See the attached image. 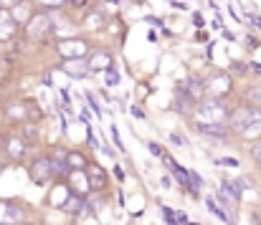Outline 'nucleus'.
Returning a JSON list of instances; mask_svg holds the SVG:
<instances>
[{
	"instance_id": "15",
	"label": "nucleus",
	"mask_w": 261,
	"mask_h": 225,
	"mask_svg": "<svg viewBox=\"0 0 261 225\" xmlns=\"http://www.w3.org/2000/svg\"><path fill=\"white\" fill-rule=\"evenodd\" d=\"M8 154H10L13 159L23 157V142H20V139H10V142H8Z\"/></svg>"
},
{
	"instance_id": "21",
	"label": "nucleus",
	"mask_w": 261,
	"mask_h": 225,
	"mask_svg": "<svg viewBox=\"0 0 261 225\" xmlns=\"http://www.w3.org/2000/svg\"><path fill=\"white\" fill-rule=\"evenodd\" d=\"M254 157L261 162V145H256V147H254Z\"/></svg>"
},
{
	"instance_id": "17",
	"label": "nucleus",
	"mask_w": 261,
	"mask_h": 225,
	"mask_svg": "<svg viewBox=\"0 0 261 225\" xmlns=\"http://www.w3.org/2000/svg\"><path fill=\"white\" fill-rule=\"evenodd\" d=\"M208 208H211L213 213H218V218H223V220H228V218H226V213H223V210H221V208H218V205H216L213 200H208Z\"/></svg>"
},
{
	"instance_id": "12",
	"label": "nucleus",
	"mask_w": 261,
	"mask_h": 225,
	"mask_svg": "<svg viewBox=\"0 0 261 225\" xmlns=\"http://www.w3.org/2000/svg\"><path fill=\"white\" fill-rule=\"evenodd\" d=\"M66 164H69L74 172H82V170H87L89 167L87 157H84V154H79V152H71V154L66 157Z\"/></svg>"
},
{
	"instance_id": "13",
	"label": "nucleus",
	"mask_w": 261,
	"mask_h": 225,
	"mask_svg": "<svg viewBox=\"0 0 261 225\" xmlns=\"http://www.w3.org/2000/svg\"><path fill=\"white\" fill-rule=\"evenodd\" d=\"M94 71H104V69H109L112 66V56L109 53H96L94 59H91V64H89Z\"/></svg>"
},
{
	"instance_id": "11",
	"label": "nucleus",
	"mask_w": 261,
	"mask_h": 225,
	"mask_svg": "<svg viewBox=\"0 0 261 225\" xmlns=\"http://www.w3.org/2000/svg\"><path fill=\"white\" fill-rule=\"evenodd\" d=\"M89 185H91L94 190H104V187H107V175H104L101 167L94 164V170L89 172Z\"/></svg>"
},
{
	"instance_id": "16",
	"label": "nucleus",
	"mask_w": 261,
	"mask_h": 225,
	"mask_svg": "<svg viewBox=\"0 0 261 225\" xmlns=\"http://www.w3.org/2000/svg\"><path fill=\"white\" fill-rule=\"evenodd\" d=\"M223 187H226V192H228L233 200H239V198H241V187H239V182H231V180H226V182H223Z\"/></svg>"
},
{
	"instance_id": "8",
	"label": "nucleus",
	"mask_w": 261,
	"mask_h": 225,
	"mask_svg": "<svg viewBox=\"0 0 261 225\" xmlns=\"http://www.w3.org/2000/svg\"><path fill=\"white\" fill-rule=\"evenodd\" d=\"M200 114L203 117H211V119H223L226 117V106L221 101H205L200 106Z\"/></svg>"
},
{
	"instance_id": "4",
	"label": "nucleus",
	"mask_w": 261,
	"mask_h": 225,
	"mask_svg": "<svg viewBox=\"0 0 261 225\" xmlns=\"http://www.w3.org/2000/svg\"><path fill=\"white\" fill-rule=\"evenodd\" d=\"M23 220V208L8 200H0V225H15Z\"/></svg>"
},
{
	"instance_id": "5",
	"label": "nucleus",
	"mask_w": 261,
	"mask_h": 225,
	"mask_svg": "<svg viewBox=\"0 0 261 225\" xmlns=\"http://www.w3.org/2000/svg\"><path fill=\"white\" fill-rule=\"evenodd\" d=\"M87 41H82V38H76V41H61L59 43V53L64 56V59H82L84 53H87Z\"/></svg>"
},
{
	"instance_id": "3",
	"label": "nucleus",
	"mask_w": 261,
	"mask_h": 225,
	"mask_svg": "<svg viewBox=\"0 0 261 225\" xmlns=\"http://www.w3.org/2000/svg\"><path fill=\"white\" fill-rule=\"evenodd\" d=\"M48 31H51V15H48V13L33 15V18L28 20V28H25V33H28L31 38H43Z\"/></svg>"
},
{
	"instance_id": "2",
	"label": "nucleus",
	"mask_w": 261,
	"mask_h": 225,
	"mask_svg": "<svg viewBox=\"0 0 261 225\" xmlns=\"http://www.w3.org/2000/svg\"><path fill=\"white\" fill-rule=\"evenodd\" d=\"M54 177V164L48 157H38L33 164H31V180L36 185H46L48 180Z\"/></svg>"
},
{
	"instance_id": "9",
	"label": "nucleus",
	"mask_w": 261,
	"mask_h": 225,
	"mask_svg": "<svg viewBox=\"0 0 261 225\" xmlns=\"http://www.w3.org/2000/svg\"><path fill=\"white\" fill-rule=\"evenodd\" d=\"M160 157H163V162H165V164H168V170H170V172H173L175 177H177V180H180V182H182V185H188V172H185V170H182V167H180V164H177V162H175L173 157H170V154H165V152H163V154H160Z\"/></svg>"
},
{
	"instance_id": "18",
	"label": "nucleus",
	"mask_w": 261,
	"mask_h": 225,
	"mask_svg": "<svg viewBox=\"0 0 261 225\" xmlns=\"http://www.w3.org/2000/svg\"><path fill=\"white\" fill-rule=\"evenodd\" d=\"M13 3H18V0H0V10H8V8H13Z\"/></svg>"
},
{
	"instance_id": "19",
	"label": "nucleus",
	"mask_w": 261,
	"mask_h": 225,
	"mask_svg": "<svg viewBox=\"0 0 261 225\" xmlns=\"http://www.w3.org/2000/svg\"><path fill=\"white\" fill-rule=\"evenodd\" d=\"M150 152H152V154H163V147H160V145H155V142H152V145H150Z\"/></svg>"
},
{
	"instance_id": "20",
	"label": "nucleus",
	"mask_w": 261,
	"mask_h": 225,
	"mask_svg": "<svg viewBox=\"0 0 261 225\" xmlns=\"http://www.w3.org/2000/svg\"><path fill=\"white\" fill-rule=\"evenodd\" d=\"M71 5H74V8H84V5H87V0H71Z\"/></svg>"
},
{
	"instance_id": "6",
	"label": "nucleus",
	"mask_w": 261,
	"mask_h": 225,
	"mask_svg": "<svg viewBox=\"0 0 261 225\" xmlns=\"http://www.w3.org/2000/svg\"><path fill=\"white\" fill-rule=\"evenodd\" d=\"M18 31V23H15V15L10 10H0V43L10 41Z\"/></svg>"
},
{
	"instance_id": "7",
	"label": "nucleus",
	"mask_w": 261,
	"mask_h": 225,
	"mask_svg": "<svg viewBox=\"0 0 261 225\" xmlns=\"http://www.w3.org/2000/svg\"><path fill=\"white\" fill-rule=\"evenodd\" d=\"M208 91L213 94V96H223V94H228L231 91V78L226 74H216L211 78V83H208Z\"/></svg>"
},
{
	"instance_id": "1",
	"label": "nucleus",
	"mask_w": 261,
	"mask_h": 225,
	"mask_svg": "<svg viewBox=\"0 0 261 225\" xmlns=\"http://www.w3.org/2000/svg\"><path fill=\"white\" fill-rule=\"evenodd\" d=\"M233 132L241 137H251L254 132H261V111L259 106H244L233 114Z\"/></svg>"
},
{
	"instance_id": "14",
	"label": "nucleus",
	"mask_w": 261,
	"mask_h": 225,
	"mask_svg": "<svg viewBox=\"0 0 261 225\" xmlns=\"http://www.w3.org/2000/svg\"><path fill=\"white\" fill-rule=\"evenodd\" d=\"M203 94H205L203 81H200V78H190V81H188V96H190V99H203Z\"/></svg>"
},
{
	"instance_id": "10",
	"label": "nucleus",
	"mask_w": 261,
	"mask_h": 225,
	"mask_svg": "<svg viewBox=\"0 0 261 225\" xmlns=\"http://www.w3.org/2000/svg\"><path fill=\"white\" fill-rule=\"evenodd\" d=\"M195 129H198L200 134H211V137H218V139L226 137V129H223L221 124H205V122H198Z\"/></svg>"
}]
</instances>
